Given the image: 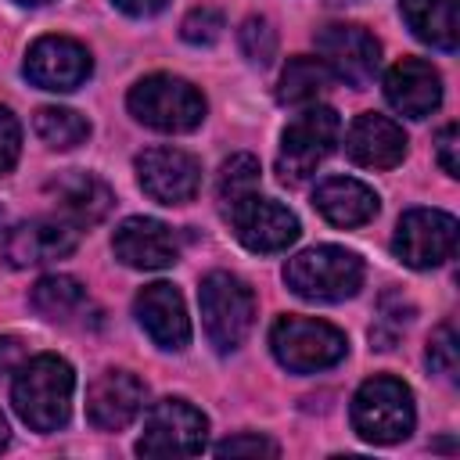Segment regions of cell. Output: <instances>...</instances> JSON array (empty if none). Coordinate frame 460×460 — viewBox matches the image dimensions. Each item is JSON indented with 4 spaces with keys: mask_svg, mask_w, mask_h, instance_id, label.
<instances>
[{
    "mask_svg": "<svg viewBox=\"0 0 460 460\" xmlns=\"http://www.w3.org/2000/svg\"><path fill=\"white\" fill-rule=\"evenodd\" d=\"M72 392H75L72 367L61 356L43 352L18 367L11 385V402L32 431H58L72 413Z\"/></svg>",
    "mask_w": 460,
    "mask_h": 460,
    "instance_id": "6da1fadb",
    "label": "cell"
},
{
    "mask_svg": "<svg viewBox=\"0 0 460 460\" xmlns=\"http://www.w3.org/2000/svg\"><path fill=\"white\" fill-rule=\"evenodd\" d=\"M284 280L298 298L309 302H341L352 298L363 284V262L356 252L338 244H316L288 259Z\"/></svg>",
    "mask_w": 460,
    "mask_h": 460,
    "instance_id": "7a4b0ae2",
    "label": "cell"
},
{
    "mask_svg": "<svg viewBox=\"0 0 460 460\" xmlns=\"http://www.w3.org/2000/svg\"><path fill=\"white\" fill-rule=\"evenodd\" d=\"M413 395L399 377H370L359 385L352 395V428L359 438L374 446H392L402 442L413 431Z\"/></svg>",
    "mask_w": 460,
    "mask_h": 460,
    "instance_id": "3957f363",
    "label": "cell"
},
{
    "mask_svg": "<svg viewBox=\"0 0 460 460\" xmlns=\"http://www.w3.org/2000/svg\"><path fill=\"white\" fill-rule=\"evenodd\" d=\"M270 349H273L280 367H288L295 374H316V370H327V367L341 363L345 352H349V341L327 320L280 316L270 331Z\"/></svg>",
    "mask_w": 460,
    "mask_h": 460,
    "instance_id": "277c9868",
    "label": "cell"
},
{
    "mask_svg": "<svg viewBox=\"0 0 460 460\" xmlns=\"http://www.w3.org/2000/svg\"><path fill=\"white\" fill-rule=\"evenodd\" d=\"M198 302H201V323H205V334L208 341L219 349V352H234L252 323H255V295L252 288L234 277V273H208L198 288Z\"/></svg>",
    "mask_w": 460,
    "mask_h": 460,
    "instance_id": "5b68a950",
    "label": "cell"
},
{
    "mask_svg": "<svg viewBox=\"0 0 460 460\" xmlns=\"http://www.w3.org/2000/svg\"><path fill=\"white\" fill-rule=\"evenodd\" d=\"M133 119L158 133H187L205 119V97L176 75H147L126 97Z\"/></svg>",
    "mask_w": 460,
    "mask_h": 460,
    "instance_id": "8992f818",
    "label": "cell"
},
{
    "mask_svg": "<svg viewBox=\"0 0 460 460\" xmlns=\"http://www.w3.org/2000/svg\"><path fill=\"white\" fill-rule=\"evenodd\" d=\"M338 133H341V119L334 108H305L280 137V155H277V176L280 183H305L316 165L334 151L338 144Z\"/></svg>",
    "mask_w": 460,
    "mask_h": 460,
    "instance_id": "52a82bcc",
    "label": "cell"
},
{
    "mask_svg": "<svg viewBox=\"0 0 460 460\" xmlns=\"http://www.w3.org/2000/svg\"><path fill=\"white\" fill-rule=\"evenodd\" d=\"M208 417L187 399H162L151 406L144 420V435L137 438L140 456H194L205 449Z\"/></svg>",
    "mask_w": 460,
    "mask_h": 460,
    "instance_id": "ba28073f",
    "label": "cell"
},
{
    "mask_svg": "<svg viewBox=\"0 0 460 460\" xmlns=\"http://www.w3.org/2000/svg\"><path fill=\"white\" fill-rule=\"evenodd\" d=\"M392 252L413 270L442 266L456 252V219L438 208H410L395 226Z\"/></svg>",
    "mask_w": 460,
    "mask_h": 460,
    "instance_id": "9c48e42d",
    "label": "cell"
},
{
    "mask_svg": "<svg viewBox=\"0 0 460 460\" xmlns=\"http://www.w3.org/2000/svg\"><path fill=\"white\" fill-rule=\"evenodd\" d=\"M316 54L327 65V72L338 75V79H345L349 86L370 83L374 72H377V65H381L377 40L363 25H349V22L323 25L316 32Z\"/></svg>",
    "mask_w": 460,
    "mask_h": 460,
    "instance_id": "30bf717a",
    "label": "cell"
},
{
    "mask_svg": "<svg viewBox=\"0 0 460 460\" xmlns=\"http://www.w3.org/2000/svg\"><path fill=\"white\" fill-rule=\"evenodd\" d=\"M137 180L158 205H183L201 187V162L180 147H147L137 155Z\"/></svg>",
    "mask_w": 460,
    "mask_h": 460,
    "instance_id": "8fae6325",
    "label": "cell"
},
{
    "mask_svg": "<svg viewBox=\"0 0 460 460\" xmlns=\"http://www.w3.org/2000/svg\"><path fill=\"white\" fill-rule=\"evenodd\" d=\"M226 216H230V226H234V234H237V241H241L248 252H262V255L284 252V248L295 244V237H298V219H295V212H288V208H284L280 201H273V198H259V190L248 194L244 201H237L234 208H226Z\"/></svg>",
    "mask_w": 460,
    "mask_h": 460,
    "instance_id": "7c38bea8",
    "label": "cell"
},
{
    "mask_svg": "<svg viewBox=\"0 0 460 460\" xmlns=\"http://www.w3.org/2000/svg\"><path fill=\"white\" fill-rule=\"evenodd\" d=\"M93 61L83 43L68 36H40L25 54V75L40 90H75L86 83Z\"/></svg>",
    "mask_w": 460,
    "mask_h": 460,
    "instance_id": "4fadbf2b",
    "label": "cell"
},
{
    "mask_svg": "<svg viewBox=\"0 0 460 460\" xmlns=\"http://www.w3.org/2000/svg\"><path fill=\"white\" fill-rule=\"evenodd\" d=\"M111 252L129 270H165L180 259V241L165 223L147 216H129L115 226Z\"/></svg>",
    "mask_w": 460,
    "mask_h": 460,
    "instance_id": "5bb4252c",
    "label": "cell"
},
{
    "mask_svg": "<svg viewBox=\"0 0 460 460\" xmlns=\"http://www.w3.org/2000/svg\"><path fill=\"white\" fill-rule=\"evenodd\" d=\"M133 313H137V323L147 331V338L158 349H169V352L187 349L190 320H187V309H183V295L172 284L155 280V284L140 288L137 298H133Z\"/></svg>",
    "mask_w": 460,
    "mask_h": 460,
    "instance_id": "9a60e30c",
    "label": "cell"
},
{
    "mask_svg": "<svg viewBox=\"0 0 460 460\" xmlns=\"http://www.w3.org/2000/svg\"><path fill=\"white\" fill-rule=\"evenodd\" d=\"M147 388L129 370H104L86 388V417L101 431H122L144 410Z\"/></svg>",
    "mask_w": 460,
    "mask_h": 460,
    "instance_id": "2e32d148",
    "label": "cell"
},
{
    "mask_svg": "<svg viewBox=\"0 0 460 460\" xmlns=\"http://www.w3.org/2000/svg\"><path fill=\"white\" fill-rule=\"evenodd\" d=\"M79 244V230L68 219H29L18 223L7 241H4V255L11 266H43L54 259L72 255Z\"/></svg>",
    "mask_w": 460,
    "mask_h": 460,
    "instance_id": "e0dca14e",
    "label": "cell"
},
{
    "mask_svg": "<svg viewBox=\"0 0 460 460\" xmlns=\"http://www.w3.org/2000/svg\"><path fill=\"white\" fill-rule=\"evenodd\" d=\"M385 101L406 119H428L442 104V79L431 61L402 58L385 75Z\"/></svg>",
    "mask_w": 460,
    "mask_h": 460,
    "instance_id": "ac0fdd59",
    "label": "cell"
},
{
    "mask_svg": "<svg viewBox=\"0 0 460 460\" xmlns=\"http://www.w3.org/2000/svg\"><path fill=\"white\" fill-rule=\"evenodd\" d=\"M345 151L356 165H367V169H392L406 158V133L385 119V115H359L352 126H349V137H345Z\"/></svg>",
    "mask_w": 460,
    "mask_h": 460,
    "instance_id": "d6986e66",
    "label": "cell"
},
{
    "mask_svg": "<svg viewBox=\"0 0 460 460\" xmlns=\"http://www.w3.org/2000/svg\"><path fill=\"white\" fill-rule=\"evenodd\" d=\"M47 194L54 198V205L68 216V223L75 226H90V223H101L111 205H115V194L104 180L90 176V172H79V169H68V172H58L50 183H47Z\"/></svg>",
    "mask_w": 460,
    "mask_h": 460,
    "instance_id": "ffe728a7",
    "label": "cell"
},
{
    "mask_svg": "<svg viewBox=\"0 0 460 460\" xmlns=\"http://www.w3.org/2000/svg\"><path fill=\"white\" fill-rule=\"evenodd\" d=\"M313 205L334 226H363V223H370L377 216V194L367 183L352 180V176L323 180L316 187V194H313Z\"/></svg>",
    "mask_w": 460,
    "mask_h": 460,
    "instance_id": "44dd1931",
    "label": "cell"
},
{
    "mask_svg": "<svg viewBox=\"0 0 460 460\" xmlns=\"http://www.w3.org/2000/svg\"><path fill=\"white\" fill-rule=\"evenodd\" d=\"M399 11L417 40L438 50H456V40H460L456 0H402Z\"/></svg>",
    "mask_w": 460,
    "mask_h": 460,
    "instance_id": "7402d4cb",
    "label": "cell"
},
{
    "mask_svg": "<svg viewBox=\"0 0 460 460\" xmlns=\"http://www.w3.org/2000/svg\"><path fill=\"white\" fill-rule=\"evenodd\" d=\"M29 298H32V309L40 316L54 320V323H75L90 309L86 288L75 277H65V273H50V277L36 280Z\"/></svg>",
    "mask_w": 460,
    "mask_h": 460,
    "instance_id": "603a6c76",
    "label": "cell"
},
{
    "mask_svg": "<svg viewBox=\"0 0 460 460\" xmlns=\"http://www.w3.org/2000/svg\"><path fill=\"white\" fill-rule=\"evenodd\" d=\"M331 79H334V75L327 72V65H323L320 58H291V61L284 65V72H280L277 101H280V104H295V108L313 104L320 93H327Z\"/></svg>",
    "mask_w": 460,
    "mask_h": 460,
    "instance_id": "cb8c5ba5",
    "label": "cell"
},
{
    "mask_svg": "<svg viewBox=\"0 0 460 460\" xmlns=\"http://www.w3.org/2000/svg\"><path fill=\"white\" fill-rule=\"evenodd\" d=\"M32 126H36V137L54 151H68L90 137V122L72 108H40Z\"/></svg>",
    "mask_w": 460,
    "mask_h": 460,
    "instance_id": "d4e9b609",
    "label": "cell"
},
{
    "mask_svg": "<svg viewBox=\"0 0 460 460\" xmlns=\"http://www.w3.org/2000/svg\"><path fill=\"white\" fill-rule=\"evenodd\" d=\"M259 190V158L255 155H230L219 169V180H216V198L223 208H234L237 201H244L248 194Z\"/></svg>",
    "mask_w": 460,
    "mask_h": 460,
    "instance_id": "484cf974",
    "label": "cell"
},
{
    "mask_svg": "<svg viewBox=\"0 0 460 460\" xmlns=\"http://www.w3.org/2000/svg\"><path fill=\"white\" fill-rule=\"evenodd\" d=\"M428 367L442 377V381H456L460 370V349H456V327L446 320L442 327H435V334L428 338Z\"/></svg>",
    "mask_w": 460,
    "mask_h": 460,
    "instance_id": "4316f807",
    "label": "cell"
},
{
    "mask_svg": "<svg viewBox=\"0 0 460 460\" xmlns=\"http://www.w3.org/2000/svg\"><path fill=\"white\" fill-rule=\"evenodd\" d=\"M241 50H244V58L252 61V65H259V68H266L273 58H277V32H273V25L266 22V18H248L244 25H241Z\"/></svg>",
    "mask_w": 460,
    "mask_h": 460,
    "instance_id": "83f0119b",
    "label": "cell"
},
{
    "mask_svg": "<svg viewBox=\"0 0 460 460\" xmlns=\"http://www.w3.org/2000/svg\"><path fill=\"white\" fill-rule=\"evenodd\" d=\"M180 32H183L187 43L208 47V43H216V40L223 36V14H219L216 7H194V11L183 18Z\"/></svg>",
    "mask_w": 460,
    "mask_h": 460,
    "instance_id": "f1b7e54d",
    "label": "cell"
},
{
    "mask_svg": "<svg viewBox=\"0 0 460 460\" xmlns=\"http://www.w3.org/2000/svg\"><path fill=\"white\" fill-rule=\"evenodd\" d=\"M216 453L219 456H277L280 446L259 431H241V435H230L223 442H216Z\"/></svg>",
    "mask_w": 460,
    "mask_h": 460,
    "instance_id": "f546056e",
    "label": "cell"
},
{
    "mask_svg": "<svg viewBox=\"0 0 460 460\" xmlns=\"http://www.w3.org/2000/svg\"><path fill=\"white\" fill-rule=\"evenodd\" d=\"M18 151H22V129H18V119H14L7 108H0V176L14 169Z\"/></svg>",
    "mask_w": 460,
    "mask_h": 460,
    "instance_id": "4dcf8cb0",
    "label": "cell"
},
{
    "mask_svg": "<svg viewBox=\"0 0 460 460\" xmlns=\"http://www.w3.org/2000/svg\"><path fill=\"white\" fill-rule=\"evenodd\" d=\"M456 147H460V133L456 126H446L435 140V151H438V165L446 176H460V162H456Z\"/></svg>",
    "mask_w": 460,
    "mask_h": 460,
    "instance_id": "1f68e13d",
    "label": "cell"
},
{
    "mask_svg": "<svg viewBox=\"0 0 460 460\" xmlns=\"http://www.w3.org/2000/svg\"><path fill=\"white\" fill-rule=\"evenodd\" d=\"M119 11H126L129 18H151V14H158L169 0H111Z\"/></svg>",
    "mask_w": 460,
    "mask_h": 460,
    "instance_id": "d6a6232c",
    "label": "cell"
},
{
    "mask_svg": "<svg viewBox=\"0 0 460 460\" xmlns=\"http://www.w3.org/2000/svg\"><path fill=\"white\" fill-rule=\"evenodd\" d=\"M18 359H22V345L14 338H0V370L18 367Z\"/></svg>",
    "mask_w": 460,
    "mask_h": 460,
    "instance_id": "836d02e7",
    "label": "cell"
},
{
    "mask_svg": "<svg viewBox=\"0 0 460 460\" xmlns=\"http://www.w3.org/2000/svg\"><path fill=\"white\" fill-rule=\"evenodd\" d=\"M7 438H11V431H7V420H4V413H0V449L7 446Z\"/></svg>",
    "mask_w": 460,
    "mask_h": 460,
    "instance_id": "e575fe53",
    "label": "cell"
},
{
    "mask_svg": "<svg viewBox=\"0 0 460 460\" xmlns=\"http://www.w3.org/2000/svg\"><path fill=\"white\" fill-rule=\"evenodd\" d=\"M18 4H29V7H40V4H50V0H18Z\"/></svg>",
    "mask_w": 460,
    "mask_h": 460,
    "instance_id": "d590c367",
    "label": "cell"
}]
</instances>
